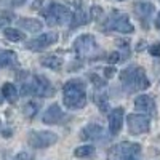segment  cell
I'll return each mask as SVG.
<instances>
[{"instance_id": "cell-15", "label": "cell", "mask_w": 160, "mask_h": 160, "mask_svg": "<svg viewBox=\"0 0 160 160\" xmlns=\"http://www.w3.org/2000/svg\"><path fill=\"white\" fill-rule=\"evenodd\" d=\"M80 138L82 139H91V141L102 139L104 138V130L99 123H90L80 131Z\"/></svg>"}, {"instance_id": "cell-26", "label": "cell", "mask_w": 160, "mask_h": 160, "mask_svg": "<svg viewBox=\"0 0 160 160\" xmlns=\"http://www.w3.org/2000/svg\"><path fill=\"white\" fill-rule=\"evenodd\" d=\"M8 160H34V155L31 154V152H19V154H16V155H13L11 158H8Z\"/></svg>"}, {"instance_id": "cell-3", "label": "cell", "mask_w": 160, "mask_h": 160, "mask_svg": "<svg viewBox=\"0 0 160 160\" xmlns=\"http://www.w3.org/2000/svg\"><path fill=\"white\" fill-rule=\"evenodd\" d=\"M22 95H34V96H40V98H50L53 93H55V88L51 87L50 80L43 75H34L31 77L29 82L22 83Z\"/></svg>"}, {"instance_id": "cell-18", "label": "cell", "mask_w": 160, "mask_h": 160, "mask_svg": "<svg viewBox=\"0 0 160 160\" xmlns=\"http://www.w3.org/2000/svg\"><path fill=\"white\" fill-rule=\"evenodd\" d=\"M40 64L47 69H51V71H59L61 66H62V58L56 56V55H47V56H42L40 58Z\"/></svg>"}, {"instance_id": "cell-16", "label": "cell", "mask_w": 160, "mask_h": 160, "mask_svg": "<svg viewBox=\"0 0 160 160\" xmlns=\"http://www.w3.org/2000/svg\"><path fill=\"white\" fill-rule=\"evenodd\" d=\"M155 7L149 2H138L135 5V11H136V15L141 18V22L146 26V19H149V16L154 13Z\"/></svg>"}, {"instance_id": "cell-17", "label": "cell", "mask_w": 160, "mask_h": 160, "mask_svg": "<svg viewBox=\"0 0 160 160\" xmlns=\"http://www.w3.org/2000/svg\"><path fill=\"white\" fill-rule=\"evenodd\" d=\"M18 26L24 31H29V32H40L43 28V24L40 22L38 19L34 18H19L18 19Z\"/></svg>"}, {"instance_id": "cell-13", "label": "cell", "mask_w": 160, "mask_h": 160, "mask_svg": "<svg viewBox=\"0 0 160 160\" xmlns=\"http://www.w3.org/2000/svg\"><path fill=\"white\" fill-rule=\"evenodd\" d=\"M64 118H66V115H64L62 109L59 108V104H51L43 114V123L56 125V123H62Z\"/></svg>"}, {"instance_id": "cell-32", "label": "cell", "mask_w": 160, "mask_h": 160, "mask_svg": "<svg viewBox=\"0 0 160 160\" xmlns=\"http://www.w3.org/2000/svg\"><path fill=\"white\" fill-rule=\"evenodd\" d=\"M155 28L160 31V13H158V15H157V19H155Z\"/></svg>"}, {"instance_id": "cell-10", "label": "cell", "mask_w": 160, "mask_h": 160, "mask_svg": "<svg viewBox=\"0 0 160 160\" xmlns=\"http://www.w3.org/2000/svg\"><path fill=\"white\" fill-rule=\"evenodd\" d=\"M56 40H58V34L56 32H43V34H40L38 37L29 40V42L26 43V48L31 50V51H43L48 47H51L53 43H56Z\"/></svg>"}, {"instance_id": "cell-19", "label": "cell", "mask_w": 160, "mask_h": 160, "mask_svg": "<svg viewBox=\"0 0 160 160\" xmlns=\"http://www.w3.org/2000/svg\"><path fill=\"white\" fill-rule=\"evenodd\" d=\"M2 96H3V99H7L8 102L15 104V102L18 101V98H19L18 88L13 85V83H10V82L3 83V87H2Z\"/></svg>"}, {"instance_id": "cell-5", "label": "cell", "mask_w": 160, "mask_h": 160, "mask_svg": "<svg viewBox=\"0 0 160 160\" xmlns=\"http://www.w3.org/2000/svg\"><path fill=\"white\" fill-rule=\"evenodd\" d=\"M141 146L136 142H120L111 149L112 160H141Z\"/></svg>"}, {"instance_id": "cell-23", "label": "cell", "mask_w": 160, "mask_h": 160, "mask_svg": "<svg viewBox=\"0 0 160 160\" xmlns=\"http://www.w3.org/2000/svg\"><path fill=\"white\" fill-rule=\"evenodd\" d=\"M3 35H5L8 40H11V42H21V40L26 38V35H24L21 31L13 29V28H7V29L3 31Z\"/></svg>"}, {"instance_id": "cell-30", "label": "cell", "mask_w": 160, "mask_h": 160, "mask_svg": "<svg viewBox=\"0 0 160 160\" xmlns=\"http://www.w3.org/2000/svg\"><path fill=\"white\" fill-rule=\"evenodd\" d=\"M114 75H115V69H114V68H111V66L104 68V77H106V78H111V77H114Z\"/></svg>"}, {"instance_id": "cell-24", "label": "cell", "mask_w": 160, "mask_h": 160, "mask_svg": "<svg viewBox=\"0 0 160 160\" xmlns=\"http://www.w3.org/2000/svg\"><path fill=\"white\" fill-rule=\"evenodd\" d=\"M38 108H40V104L37 101H29L28 104L24 106V109H22V114L28 117V118H34L35 114L38 112Z\"/></svg>"}, {"instance_id": "cell-25", "label": "cell", "mask_w": 160, "mask_h": 160, "mask_svg": "<svg viewBox=\"0 0 160 160\" xmlns=\"http://www.w3.org/2000/svg\"><path fill=\"white\" fill-rule=\"evenodd\" d=\"M11 21H13V15H11V13H7V11L0 13V28H3V26H7Z\"/></svg>"}, {"instance_id": "cell-29", "label": "cell", "mask_w": 160, "mask_h": 160, "mask_svg": "<svg viewBox=\"0 0 160 160\" xmlns=\"http://www.w3.org/2000/svg\"><path fill=\"white\" fill-rule=\"evenodd\" d=\"M108 61L109 62H118L120 61V53L118 51H112L109 55V58H108Z\"/></svg>"}, {"instance_id": "cell-22", "label": "cell", "mask_w": 160, "mask_h": 160, "mask_svg": "<svg viewBox=\"0 0 160 160\" xmlns=\"http://www.w3.org/2000/svg\"><path fill=\"white\" fill-rule=\"evenodd\" d=\"M95 154V146L91 144H85V146H80L74 151V155L78 157V158H87V157H91Z\"/></svg>"}, {"instance_id": "cell-34", "label": "cell", "mask_w": 160, "mask_h": 160, "mask_svg": "<svg viewBox=\"0 0 160 160\" xmlns=\"http://www.w3.org/2000/svg\"><path fill=\"white\" fill-rule=\"evenodd\" d=\"M118 2H123V0H118Z\"/></svg>"}, {"instance_id": "cell-33", "label": "cell", "mask_w": 160, "mask_h": 160, "mask_svg": "<svg viewBox=\"0 0 160 160\" xmlns=\"http://www.w3.org/2000/svg\"><path fill=\"white\" fill-rule=\"evenodd\" d=\"M2 101H3V98H0V102H2Z\"/></svg>"}, {"instance_id": "cell-6", "label": "cell", "mask_w": 160, "mask_h": 160, "mask_svg": "<svg viewBox=\"0 0 160 160\" xmlns=\"http://www.w3.org/2000/svg\"><path fill=\"white\" fill-rule=\"evenodd\" d=\"M102 28H104L106 32L117 31V32H122V34H131L133 31H135L128 15H122V13H117V11H114L112 15L106 19Z\"/></svg>"}, {"instance_id": "cell-31", "label": "cell", "mask_w": 160, "mask_h": 160, "mask_svg": "<svg viewBox=\"0 0 160 160\" xmlns=\"http://www.w3.org/2000/svg\"><path fill=\"white\" fill-rule=\"evenodd\" d=\"M42 2H43V0H35V2L32 3V7H31V8H32V10H37V8H38V5L42 3Z\"/></svg>"}, {"instance_id": "cell-7", "label": "cell", "mask_w": 160, "mask_h": 160, "mask_svg": "<svg viewBox=\"0 0 160 160\" xmlns=\"http://www.w3.org/2000/svg\"><path fill=\"white\" fill-rule=\"evenodd\" d=\"M98 50V43L93 35L90 34H82L75 38L74 42V51L78 58H88L93 56Z\"/></svg>"}, {"instance_id": "cell-9", "label": "cell", "mask_w": 160, "mask_h": 160, "mask_svg": "<svg viewBox=\"0 0 160 160\" xmlns=\"http://www.w3.org/2000/svg\"><path fill=\"white\" fill-rule=\"evenodd\" d=\"M127 123H128V131L131 135H144L151 128L149 117L142 114H130L127 117Z\"/></svg>"}, {"instance_id": "cell-27", "label": "cell", "mask_w": 160, "mask_h": 160, "mask_svg": "<svg viewBox=\"0 0 160 160\" xmlns=\"http://www.w3.org/2000/svg\"><path fill=\"white\" fill-rule=\"evenodd\" d=\"M101 16H102V8L98 5H93L91 7V19L98 21V19H101Z\"/></svg>"}, {"instance_id": "cell-14", "label": "cell", "mask_w": 160, "mask_h": 160, "mask_svg": "<svg viewBox=\"0 0 160 160\" xmlns=\"http://www.w3.org/2000/svg\"><path fill=\"white\" fill-rule=\"evenodd\" d=\"M135 108H136V111H139L142 114L154 115L155 114V101L149 95H141L135 99Z\"/></svg>"}, {"instance_id": "cell-8", "label": "cell", "mask_w": 160, "mask_h": 160, "mask_svg": "<svg viewBox=\"0 0 160 160\" xmlns=\"http://www.w3.org/2000/svg\"><path fill=\"white\" fill-rule=\"evenodd\" d=\"M58 141V135L53 131H31L28 136V142L34 149H45L50 148Z\"/></svg>"}, {"instance_id": "cell-20", "label": "cell", "mask_w": 160, "mask_h": 160, "mask_svg": "<svg viewBox=\"0 0 160 160\" xmlns=\"http://www.w3.org/2000/svg\"><path fill=\"white\" fill-rule=\"evenodd\" d=\"M16 62V55L13 51H0V68H8Z\"/></svg>"}, {"instance_id": "cell-21", "label": "cell", "mask_w": 160, "mask_h": 160, "mask_svg": "<svg viewBox=\"0 0 160 160\" xmlns=\"http://www.w3.org/2000/svg\"><path fill=\"white\" fill-rule=\"evenodd\" d=\"M95 102L98 104V108L101 109V112L108 111V95H106L104 90H96L95 91Z\"/></svg>"}, {"instance_id": "cell-28", "label": "cell", "mask_w": 160, "mask_h": 160, "mask_svg": "<svg viewBox=\"0 0 160 160\" xmlns=\"http://www.w3.org/2000/svg\"><path fill=\"white\" fill-rule=\"evenodd\" d=\"M149 53H151L152 56L158 58V56H160V43H154V45H151V47H149Z\"/></svg>"}, {"instance_id": "cell-4", "label": "cell", "mask_w": 160, "mask_h": 160, "mask_svg": "<svg viewBox=\"0 0 160 160\" xmlns=\"http://www.w3.org/2000/svg\"><path fill=\"white\" fill-rule=\"evenodd\" d=\"M42 15L47 19L48 26H64V24L71 22V19H72V11L68 7L56 3V2H51L42 11Z\"/></svg>"}, {"instance_id": "cell-2", "label": "cell", "mask_w": 160, "mask_h": 160, "mask_svg": "<svg viewBox=\"0 0 160 160\" xmlns=\"http://www.w3.org/2000/svg\"><path fill=\"white\" fill-rule=\"evenodd\" d=\"M120 82L122 87L128 93H136L149 88V78L146 75V71L141 66H130L120 72Z\"/></svg>"}, {"instance_id": "cell-11", "label": "cell", "mask_w": 160, "mask_h": 160, "mask_svg": "<svg viewBox=\"0 0 160 160\" xmlns=\"http://www.w3.org/2000/svg\"><path fill=\"white\" fill-rule=\"evenodd\" d=\"M66 2L71 3L72 8H74L72 19H71V29L78 28V26H82V24H85V22L88 21V19H87V13L83 11L82 2H80V0H66Z\"/></svg>"}, {"instance_id": "cell-1", "label": "cell", "mask_w": 160, "mask_h": 160, "mask_svg": "<svg viewBox=\"0 0 160 160\" xmlns=\"http://www.w3.org/2000/svg\"><path fill=\"white\" fill-rule=\"evenodd\" d=\"M62 102L68 109L77 111L87 104V88L83 80L72 78L62 87Z\"/></svg>"}, {"instance_id": "cell-12", "label": "cell", "mask_w": 160, "mask_h": 160, "mask_svg": "<svg viewBox=\"0 0 160 160\" xmlns=\"http://www.w3.org/2000/svg\"><path fill=\"white\" fill-rule=\"evenodd\" d=\"M123 115H125L123 108H115V109L111 111V115H109V131H111L112 136H117L120 133V130H122Z\"/></svg>"}]
</instances>
